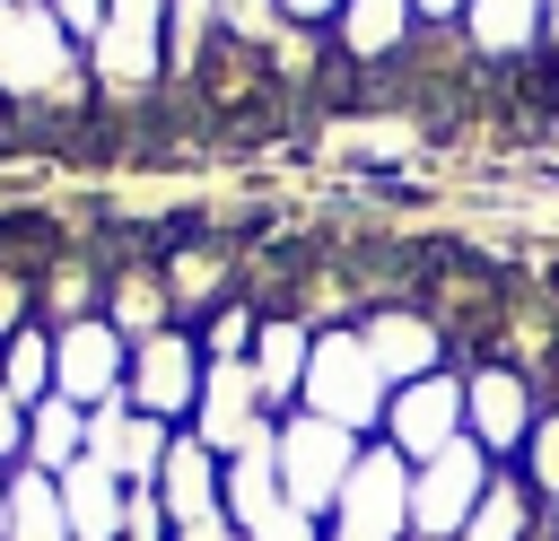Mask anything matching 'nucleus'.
Returning a JSON list of instances; mask_svg holds the SVG:
<instances>
[{
  "label": "nucleus",
  "instance_id": "obj_1",
  "mask_svg": "<svg viewBox=\"0 0 559 541\" xmlns=\"http://www.w3.org/2000/svg\"><path fill=\"white\" fill-rule=\"evenodd\" d=\"M306 401H314V419H332V428L358 436L367 419H384L393 384H384V366L367 358L358 332H332V340H314V358H306Z\"/></svg>",
  "mask_w": 559,
  "mask_h": 541
},
{
  "label": "nucleus",
  "instance_id": "obj_2",
  "mask_svg": "<svg viewBox=\"0 0 559 541\" xmlns=\"http://www.w3.org/2000/svg\"><path fill=\"white\" fill-rule=\"evenodd\" d=\"M533 419H542V401H533V375H524L515 358H480V366L463 375V436H472L489 462H515L524 436H533Z\"/></svg>",
  "mask_w": 559,
  "mask_h": 541
},
{
  "label": "nucleus",
  "instance_id": "obj_3",
  "mask_svg": "<svg viewBox=\"0 0 559 541\" xmlns=\"http://www.w3.org/2000/svg\"><path fill=\"white\" fill-rule=\"evenodd\" d=\"M489 454L463 436V445H445V454H428L419 471H411V541H454L463 524H472V506L489 497Z\"/></svg>",
  "mask_w": 559,
  "mask_h": 541
},
{
  "label": "nucleus",
  "instance_id": "obj_4",
  "mask_svg": "<svg viewBox=\"0 0 559 541\" xmlns=\"http://www.w3.org/2000/svg\"><path fill=\"white\" fill-rule=\"evenodd\" d=\"M349 471H358V436H349V428H332V419H314V410L280 428V489H288L297 515L341 506Z\"/></svg>",
  "mask_w": 559,
  "mask_h": 541
},
{
  "label": "nucleus",
  "instance_id": "obj_5",
  "mask_svg": "<svg viewBox=\"0 0 559 541\" xmlns=\"http://www.w3.org/2000/svg\"><path fill=\"white\" fill-rule=\"evenodd\" d=\"M384 445H393L402 462H428V454L463 445V375L437 366V375H419V384H393V401H384Z\"/></svg>",
  "mask_w": 559,
  "mask_h": 541
},
{
  "label": "nucleus",
  "instance_id": "obj_6",
  "mask_svg": "<svg viewBox=\"0 0 559 541\" xmlns=\"http://www.w3.org/2000/svg\"><path fill=\"white\" fill-rule=\"evenodd\" d=\"M341 532H349V541H402V532H411V462H402L393 445L358 454V471H349V489H341Z\"/></svg>",
  "mask_w": 559,
  "mask_h": 541
},
{
  "label": "nucleus",
  "instance_id": "obj_7",
  "mask_svg": "<svg viewBox=\"0 0 559 541\" xmlns=\"http://www.w3.org/2000/svg\"><path fill=\"white\" fill-rule=\"evenodd\" d=\"M358 340H367V358L384 366V384H419V375L445 366V323L419 314V305H376Z\"/></svg>",
  "mask_w": 559,
  "mask_h": 541
},
{
  "label": "nucleus",
  "instance_id": "obj_8",
  "mask_svg": "<svg viewBox=\"0 0 559 541\" xmlns=\"http://www.w3.org/2000/svg\"><path fill=\"white\" fill-rule=\"evenodd\" d=\"M472 44L480 61H524L542 44V0H472Z\"/></svg>",
  "mask_w": 559,
  "mask_h": 541
},
{
  "label": "nucleus",
  "instance_id": "obj_9",
  "mask_svg": "<svg viewBox=\"0 0 559 541\" xmlns=\"http://www.w3.org/2000/svg\"><path fill=\"white\" fill-rule=\"evenodd\" d=\"M157 489H166V506H175L183 524H210V506H218V480H210V454H201V445H175V454L157 462Z\"/></svg>",
  "mask_w": 559,
  "mask_h": 541
},
{
  "label": "nucleus",
  "instance_id": "obj_10",
  "mask_svg": "<svg viewBox=\"0 0 559 541\" xmlns=\"http://www.w3.org/2000/svg\"><path fill=\"white\" fill-rule=\"evenodd\" d=\"M140 401H148V419H175V410L192 401V340H157V349H148Z\"/></svg>",
  "mask_w": 559,
  "mask_h": 541
},
{
  "label": "nucleus",
  "instance_id": "obj_11",
  "mask_svg": "<svg viewBox=\"0 0 559 541\" xmlns=\"http://www.w3.org/2000/svg\"><path fill=\"white\" fill-rule=\"evenodd\" d=\"M201 428H210V445H253L262 428H253V384L236 375V366H218V384H210V410H201Z\"/></svg>",
  "mask_w": 559,
  "mask_h": 541
},
{
  "label": "nucleus",
  "instance_id": "obj_12",
  "mask_svg": "<svg viewBox=\"0 0 559 541\" xmlns=\"http://www.w3.org/2000/svg\"><path fill=\"white\" fill-rule=\"evenodd\" d=\"M515 480H524L542 506H559V410L533 419V436H524V454H515Z\"/></svg>",
  "mask_w": 559,
  "mask_h": 541
},
{
  "label": "nucleus",
  "instance_id": "obj_13",
  "mask_svg": "<svg viewBox=\"0 0 559 541\" xmlns=\"http://www.w3.org/2000/svg\"><path fill=\"white\" fill-rule=\"evenodd\" d=\"M288 384H306V332L271 323L262 332V393H288Z\"/></svg>",
  "mask_w": 559,
  "mask_h": 541
},
{
  "label": "nucleus",
  "instance_id": "obj_14",
  "mask_svg": "<svg viewBox=\"0 0 559 541\" xmlns=\"http://www.w3.org/2000/svg\"><path fill=\"white\" fill-rule=\"evenodd\" d=\"M114 375V340L105 332H79V349H70V384H105Z\"/></svg>",
  "mask_w": 559,
  "mask_h": 541
},
{
  "label": "nucleus",
  "instance_id": "obj_15",
  "mask_svg": "<svg viewBox=\"0 0 559 541\" xmlns=\"http://www.w3.org/2000/svg\"><path fill=\"white\" fill-rule=\"evenodd\" d=\"M402 35V0H358V44H393Z\"/></svg>",
  "mask_w": 559,
  "mask_h": 541
},
{
  "label": "nucleus",
  "instance_id": "obj_16",
  "mask_svg": "<svg viewBox=\"0 0 559 541\" xmlns=\"http://www.w3.org/2000/svg\"><path fill=\"white\" fill-rule=\"evenodd\" d=\"M9 366H17V384H44V340H35V332H26V340H17V349H9Z\"/></svg>",
  "mask_w": 559,
  "mask_h": 541
},
{
  "label": "nucleus",
  "instance_id": "obj_17",
  "mask_svg": "<svg viewBox=\"0 0 559 541\" xmlns=\"http://www.w3.org/2000/svg\"><path fill=\"white\" fill-rule=\"evenodd\" d=\"M253 541H306V515H271V524H253Z\"/></svg>",
  "mask_w": 559,
  "mask_h": 541
},
{
  "label": "nucleus",
  "instance_id": "obj_18",
  "mask_svg": "<svg viewBox=\"0 0 559 541\" xmlns=\"http://www.w3.org/2000/svg\"><path fill=\"white\" fill-rule=\"evenodd\" d=\"M411 9H419V26H454L472 0H411Z\"/></svg>",
  "mask_w": 559,
  "mask_h": 541
},
{
  "label": "nucleus",
  "instance_id": "obj_19",
  "mask_svg": "<svg viewBox=\"0 0 559 541\" xmlns=\"http://www.w3.org/2000/svg\"><path fill=\"white\" fill-rule=\"evenodd\" d=\"M542 44L559 52V0H542Z\"/></svg>",
  "mask_w": 559,
  "mask_h": 541
},
{
  "label": "nucleus",
  "instance_id": "obj_20",
  "mask_svg": "<svg viewBox=\"0 0 559 541\" xmlns=\"http://www.w3.org/2000/svg\"><path fill=\"white\" fill-rule=\"evenodd\" d=\"M332 541H349V532H332Z\"/></svg>",
  "mask_w": 559,
  "mask_h": 541
}]
</instances>
